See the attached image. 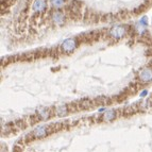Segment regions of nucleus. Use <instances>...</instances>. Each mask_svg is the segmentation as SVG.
Here are the masks:
<instances>
[{
    "label": "nucleus",
    "instance_id": "obj_1",
    "mask_svg": "<svg viewBox=\"0 0 152 152\" xmlns=\"http://www.w3.org/2000/svg\"><path fill=\"white\" fill-rule=\"evenodd\" d=\"M128 27L124 25H115L109 31V36L114 41H119L128 34Z\"/></svg>",
    "mask_w": 152,
    "mask_h": 152
},
{
    "label": "nucleus",
    "instance_id": "obj_2",
    "mask_svg": "<svg viewBox=\"0 0 152 152\" xmlns=\"http://www.w3.org/2000/svg\"><path fill=\"white\" fill-rule=\"evenodd\" d=\"M79 45V42L76 37L67 38L61 44V51L64 54H71L77 49Z\"/></svg>",
    "mask_w": 152,
    "mask_h": 152
},
{
    "label": "nucleus",
    "instance_id": "obj_3",
    "mask_svg": "<svg viewBox=\"0 0 152 152\" xmlns=\"http://www.w3.org/2000/svg\"><path fill=\"white\" fill-rule=\"evenodd\" d=\"M50 18L52 23L58 27H62L66 23V14L64 11L61 10H54L51 12Z\"/></svg>",
    "mask_w": 152,
    "mask_h": 152
},
{
    "label": "nucleus",
    "instance_id": "obj_4",
    "mask_svg": "<svg viewBox=\"0 0 152 152\" xmlns=\"http://www.w3.org/2000/svg\"><path fill=\"white\" fill-rule=\"evenodd\" d=\"M47 10V0H34L32 3V11L36 14H44Z\"/></svg>",
    "mask_w": 152,
    "mask_h": 152
},
{
    "label": "nucleus",
    "instance_id": "obj_5",
    "mask_svg": "<svg viewBox=\"0 0 152 152\" xmlns=\"http://www.w3.org/2000/svg\"><path fill=\"white\" fill-rule=\"evenodd\" d=\"M138 78L142 81V83H148L152 81V68L151 67H146L140 71Z\"/></svg>",
    "mask_w": 152,
    "mask_h": 152
},
{
    "label": "nucleus",
    "instance_id": "obj_6",
    "mask_svg": "<svg viewBox=\"0 0 152 152\" xmlns=\"http://www.w3.org/2000/svg\"><path fill=\"white\" fill-rule=\"evenodd\" d=\"M50 4L54 10H61L63 7H65L66 0H50Z\"/></svg>",
    "mask_w": 152,
    "mask_h": 152
},
{
    "label": "nucleus",
    "instance_id": "obj_7",
    "mask_svg": "<svg viewBox=\"0 0 152 152\" xmlns=\"http://www.w3.org/2000/svg\"><path fill=\"white\" fill-rule=\"evenodd\" d=\"M116 115L117 113L115 111H109L103 115V120H105V121H112V120H114L116 118Z\"/></svg>",
    "mask_w": 152,
    "mask_h": 152
},
{
    "label": "nucleus",
    "instance_id": "obj_8",
    "mask_svg": "<svg viewBox=\"0 0 152 152\" xmlns=\"http://www.w3.org/2000/svg\"><path fill=\"white\" fill-rule=\"evenodd\" d=\"M67 112H68V107H65V105H62V107H58L56 109V114L58 116H64V115L67 114Z\"/></svg>",
    "mask_w": 152,
    "mask_h": 152
},
{
    "label": "nucleus",
    "instance_id": "obj_9",
    "mask_svg": "<svg viewBox=\"0 0 152 152\" xmlns=\"http://www.w3.org/2000/svg\"><path fill=\"white\" fill-rule=\"evenodd\" d=\"M38 116L41 117V119H46V118H48L50 116V112L47 109L41 110V111L38 112Z\"/></svg>",
    "mask_w": 152,
    "mask_h": 152
},
{
    "label": "nucleus",
    "instance_id": "obj_10",
    "mask_svg": "<svg viewBox=\"0 0 152 152\" xmlns=\"http://www.w3.org/2000/svg\"><path fill=\"white\" fill-rule=\"evenodd\" d=\"M140 23H142V25H145V26H148V17H146V16H142V17L140 19Z\"/></svg>",
    "mask_w": 152,
    "mask_h": 152
}]
</instances>
